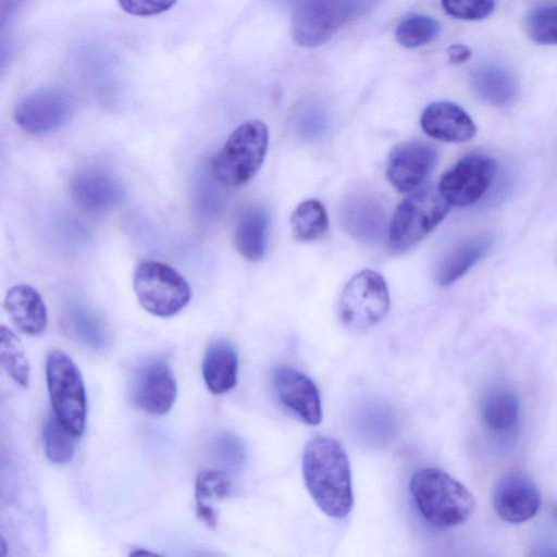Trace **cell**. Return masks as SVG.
Returning a JSON list of instances; mask_svg holds the SVG:
<instances>
[{"mask_svg":"<svg viewBox=\"0 0 557 557\" xmlns=\"http://www.w3.org/2000/svg\"><path fill=\"white\" fill-rule=\"evenodd\" d=\"M493 507L509 523H522L536 515L541 505L537 486L522 472L504 475L493 491Z\"/></svg>","mask_w":557,"mask_h":557,"instance_id":"13","label":"cell"},{"mask_svg":"<svg viewBox=\"0 0 557 557\" xmlns=\"http://www.w3.org/2000/svg\"><path fill=\"white\" fill-rule=\"evenodd\" d=\"M74 436L54 413L47 417L42 429V441L47 458L55 465L72 461L75 453Z\"/></svg>","mask_w":557,"mask_h":557,"instance_id":"28","label":"cell"},{"mask_svg":"<svg viewBox=\"0 0 557 557\" xmlns=\"http://www.w3.org/2000/svg\"><path fill=\"white\" fill-rule=\"evenodd\" d=\"M409 490L421 516L436 528L459 525L475 509L474 498L468 488L436 468H423L414 472Z\"/></svg>","mask_w":557,"mask_h":557,"instance_id":"2","label":"cell"},{"mask_svg":"<svg viewBox=\"0 0 557 557\" xmlns=\"http://www.w3.org/2000/svg\"><path fill=\"white\" fill-rule=\"evenodd\" d=\"M46 379L53 413L76 437L86 421V394L81 372L63 351L52 350L46 360Z\"/></svg>","mask_w":557,"mask_h":557,"instance_id":"7","label":"cell"},{"mask_svg":"<svg viewBox=\"0 0 557 557\" xmlns=\"http://www.w3.org/2000/svg\"><path fill=\"white\" fill-rule=\"evenodd\" d=\"M72 94L60 86L38 88L22 98L14 109V121L33 135L49 134L64 126L75 111Z\"/></svg>","mask_w":557,"mask_h":557,"instance_id":"9","label":"cell"},{"mask_svg":"<svg viewBox=\"0 0 557 557\" xmlns=\"http://www.w3.org/2000/svg\"><path fill=\"white\" fill-rule=\"evenodd\" d=\"M445 12L458 20L476 21L488 16L495 0H441Z\"/></svg>","mask_w":557,"mask_h":557,"instance_id":"31","label":"cell"},{"mask_svg":"<svg viewBox=\"0 0 557 557\" xmlns=\"http://www.w3.org/2000/svg\"><path fill=\"white\" fill-rule=\"evenodd\" d=\"M389 294L384 278L372 270H363L345 285L338 301V315L350 330H366L388 312Z\"/></svg>","mask_w":557,"mask_h":557,"instance_id":"8","label":"cell"},{"mask_svg":"<svg viewBox=\"0 0 557 557\" xmlns=\"http://www.w3.org/2000/svg\"><path fill=\"white\" fill-rule=\"evenodd\" d=\"M213 178L206 174L200 176L195 195L199 215L209 220L219 213L221 207V194Z\"/></svg>","mask_w":557,"mask_h":557,"instance_id":"32","label":"cell"},{"mask_svg":"<svg viewBox=\"0 0 557 557\" xmlns=\"http://www.w3.org/2000/svg\"><path fill=\"white\" fill-rule=\"evenodd\" d=\"M440 32L441 25L435 18L416 13L403 18L395 36L400 46L413 49L433 41Z\"/></svg>","mask_w":557,"mask_h":557,"instance_id":"29","label":"cell"},{"mask_svg":"<svg viewBox=\"0 0 557 557\" xmlns=\"http://www.w3.org/2000/svg\"><path fill=\"white\" fill-rule=\"evenodd\" d=\"M131 555H156V554L150 553L148 550L138 549L136 552L131 553Z\"/></svg>","mask_w":557,"mask_h":557,"instance_id":"38","label":"cell"},{"mask_svg":"<svg viewBox=\"0 0 557 557\" xmlns=\"http://www.w3.org/2000/svg\"><path fill=\"white\" fill-rule=\"evenodd\" d=\"M176 394L174 374L163 359L149 357L134 369L129 395L138 409L153 416L164 414L172 408Z\"/></svg>","mask_w":557,"mask_h":557,"instance_id":"10","label":"cell"},{"mask_svg":"<svg viewBox=\"0 0 557 557\" xmlns=\"http://www.w3.org/2000/svg\"><path fill=\"white\" fill-rule=\"evenodd\" d=\"M269 213L260 206H249L238 215L234 228V244L237 251L249 261L264 257Z\"/></svg>","mask_w":557,"mask_h":557,"instance_id":"20","label":"cell"},{"mask_svg":"<svg viewBox=\"0 0 557 557\" xmlns=\"http://www.w3.org/2000/svg\"><path fill=\"white\" fill-rule=\"evenodd\" d=\"M437 150L430 143L414 139L397 145L389 153L386 176L400 193L419 188L436 164Z\"/></svg>","mask_w":557,"mask_h":557,"instance_id":"12","label":"cell"},{"mask_svg":"<svg viewBox=\"0 0 557 557\" xmlns=\"http://www.w3.org/2000/svg\"><path fill=\"white\" fill-rule=\"evenodd\" d=\"M373 0H300L292 17V35L302 47L315 48L330 40Z\"/></svg>","mask_w":557,"mask_h":557,"instance_id":"6","label":"cell"},{"mask_svg":"<svg viewBox=\"0 0 557 557\" xmlns=\"http://www.w3.org/2000/svg\"><path fill=\"white\" fill-rule=\"evenodd\" d=\"M274 388L280 401L310 425L322 421V406L315 384L299 370L282 366L274 372Z\"/></svg>","mask_w":557,"mask_h":557,"instance_id":"15","label":"cell"},{"mask_svg":"<svg viewBox=\"0 0 557 557\" xmlns=\"http://www.w3.org/2000/svg\"><path fill=\"white\" fill-rule=\"evenodd\" d=\"M4 308L20 332L37 336L46 331L47 308L40 294L32 286L18 284L9 288L4 297Z\"/></svg>","mask_w":557,"mask_h":557,"instance_id":"17","label":"cell"},{"mask_svg":"<svg viewBox=\"0 0 557 557\" xmlns=\"http://www.w3.org/2000/svg\"><path fill=\"white\" fill-rule=\"evenodd\" d=\"M216 460L230 469L238 468L245 458V451L238 438L232 434H219L213 442Z\"/></svg>","mask_w":557,"mask_h":557,"instance_id":"33","label":"cell"},{"mask_svg":"<svg viewBox=\"0 0 557 557\" xmlns=\"http://www.w3.org/2000/svg\"><path fill=\"white\" fill-rule=\"evenodd\" d=\"M448 61L451 64H461L471 58V50L462 44H454L447 49Z\"/></svg>","mask_w":557,"mask_h":557,"instance_id":"36","label":"cell"},{"mask_svg":"<svg viewBox=\"0 0 557 557\" xmlns=\"http://www.w3.org/2000/svg\"><path fill=\"white\" fill-rule=\"evenodd\" d=\"M133 288L139 305L160 318L175 315L191 297L187 281L175 269L153 260L143 261L136 267Z\"/></svg>","mask_w":557,"mask_h":557,"instance_id":"5","label":"cell"},{"mask_svg":"<svg viewBox=\"0 0 557 557\" xmlns=\"http://www.w3.org/2000/svg\"><path fill=\"white\" fill-rule=\"evenodd\" d=\"M1 1H2V9H4V7H5L9 9V12H10L11 8L16 5V2L18 4L20 0H1Z\"/></svg>","mask_w":557,"mask_h":557,"instance_id":"37","label":"cell"},{"mask_svg":"<svg viewBox=\"0 0 557 557\" xmlns=\"http://www.w3.org/2000/svg\"><path fill=\"white\" fill-rule=\"evenodd\" d=\"M383 211L376 202L366 198H355L345 205L343 221L347 231L364 240L380 236L383 226Z\"/></svg>","mask_w":557,"mask_h":557,"instance_id":"23","label":"cell"},{"mask_svg":"<svg viewBox=\"0 0 557 557\" xmlns=\"http://www.w3.org/2000/svg\"><path fill=\"white\" fill-rule=\"evenodd\" d=\"M423 131L434 139L463 143L472 139L476 127L470 115L450 101L430 103L421 114Z\"/></svg>","mask_w":557,"mask_h":557,"instance_id":"16","label":"cell"},{"mask_svg":"<svg viewBox=\"0 0 557 557\" xmlns=\"http://www.w3.org/2000/svg\"><path fill=\"white\" fill-rule=\"evenodd\" d=\"M268 143L269 131L263 122L250 120L240 124L213 158V174L226 186L247 184L260 169Z\"/></svg>","mask_w":557,"mask_h":557,"instance_id":"3","label":"cell"},{"mask_svg":"<svg viewBox=\"0 0 557 557\" xmlns=\"http://www.w3.org/2000/svg\"><path fill=\"white\" fill-rule=\"evenodd\" d=\"M449 203L438 188L424 186L401 201L388 228L394 252H405L429 235L445 218Z\"/></svg>","mask_w":557,"mask_h":557,"instance_id":"4","label":"cell"},{"mask_svg":"<svg viewBox=\"0 0 557 557\" xmlns=\"http://www.w3.org/2000/svg\"><path fill=\"white\" fill-rule=\"evenodd\" d=\"M524 27L540 45H557V4L536 8L528 13Z\"/></svg>","mask_w":557,"mask_h":557,"instance_id":"30","label":"cell"},{"mask_svg":"<svg viewBox=\"0 0 557 557\" xmlns=\"http://www.w3.org/2000/svg\"><path fill=\"white\" fill-rule=\"evenodd\" d=\"M65 318L78 341L91 348L103 346L107 337L106 327L94 310L79 301H70L65 308Z\"/></svg>","mask_w":557,"mask_h":557,"instance_id":"25","label":"cell"},{"mask_svg":"<svg viewBox=\"0 0 557 557\" xmlns=\"http://www.w3.org/2000/svg\"><path fill=\"white\" fill-rule=\"evenodd\" d=\"M0 363L21 386L28 387L30 367L20 338L4 325L0 329Z\"/></svg>","mask_w":557,"mask_h":557,"instance_id":"27","label":"cell"},{"mask_svg":"<svg viewBox=\"0 0 557 557\" xmlns=\"http://www.w3.org/2000/svg\"><path fill=\"white\" fill-rule=\"evenodd\" d=\"M306 486L329 517L342 519L352 507L351 472L347 454L341 443L329 436H314L302 454Z\"/></svg>","mask_w":557,"mask_h":557,"instance_id":"1","label":"cell"},{"mask_svg":"<svg viewBox=\"0 0 557 557\" xmlns=\"http://www.w3.org/2000/svg\"><path fill=\"white\" fill-rule=\"evenodd\" d=\"M238 356L233 344L220 338L212 342L202 361V376L214 395L231 391L237 382Z\"/></svg>","mask_w":557,"mask_h":557,"instance_id":"19","label":"cell"},{"mask_svg":"<svg viewBox=\"0 0 557 557\" xmlns=\"http://www.w3.org/2000/svg\"><path fill=\"white\" fill-rule=\"evenodd\" d=\"M177 0H117L120 8L135 16H152L170 10Z\"/></svg>","mask_w":557,"mask_h":557,"instance_id":"34","label":"cell"},{"mask_svg":"<svg viewBox=\"0 0 557 557\" xmlns=\"http://www.w3.org/2000/svg\"><path fill=\"white\" fill-rule=\"evenodd\" d=\"M294 237L299 242H314L329 230V218L324 206L314 199L301 202L290 216Z\"/></svg>","mask_w":557,"mask_h":557,"instance_id":"26","label":"cell"},{"mask_svg":"<svg viewBox=\"0 0 557 557\" xmlns=\"http://www.w3.org/2000/svg\"><path fill=\"white\" fill-rule=\"evenodd\" d=\"M519 413L518 396L506 388L488 392L482 401V420L493 431H506L512 428L518 421Z\"/></svg>","mask_w":557,"mask_h":557,"instance_id":"24","label":"cell"},{"mask_svg":"<svg viewBox=\"0 0 557 557\" xmlns=\"http://www.w3.org/2000/svg\"><path fill=\"white\" fill-rule=\"evenodd\" d=\"M470 84L480 99L497 107L510 104L519 92V82L512 71L493 62L475 67Z\"/></svg>","mask_w":557,"mask_h":557,"instance_id":"18","label":"cell"},{"mask_svg":"<svg viewBox=\"0 0 557 557\" xmlns=\"http://www.w3.org/2000/svg\"><path fill=\"white\" fill-rule=\"evenodd\" d=\"M74 203L88 213H106L119 207L125 198L122 182L102 170H85L71 180Z\"/></svg>","mask_w":557,"mask_h":557,"instance_id":"14","label":"cell"},{"mask_svg":"<svg viewBox=\"0 0 557 557\" xmlns=\"http://www.w3.org/2000/svg\"><path fill=\"white\" fill-rule=\"evenodd\" d=\"M324 127V116L321 111L310 109L304 113L299 121V131L302 136L313 137Z\"/></svg>","mask_w":557,"mask_h":557,"instance_id":"35","label":"cell"},{"mask_svg":"<svg viewBox=\"0 0 557 557\" xmlns=\"http://www.w3.org/2000/svg\"><path fill=\"white\" fill-rule=\"evenodd\" d=\"M232 494V482L221 470H202L195 482L196 512L210 529L218 524V511L213 503L223 500Z\"/></svg>","mask_w":557,"mask_h":557,"instance_id":"22","label":"cell"},{"mask_svg":"<svg viewBox=\"0 0 557 557\" xmlns=\"http://www.w3.org/2000/svg\"><path fill=\"white\" fill-rule=\"evenodd\" d=\"M495 172L494 159L483 154H468L443 174L437 188L450 206L467 207L485 194Z\"/></svg>","mask_w":557,"mask_h":557,"instance_id":"11","label":"cell"},{"mask_svg":"<svg viewBox=\"0 0 557 557\" xmlns=\"http://www.w3.org/2000/svg\"><path fill=\"white\" fill-rule=\"evenodd\" d=\"M493 243L494 237L491 234H483L457 244L436 267V282L442 286L456 282L485 256Z\"/></svg>","mask_w":557,"mask_h":557,"instance_id":"21","label":"cell"}]
</instances>
